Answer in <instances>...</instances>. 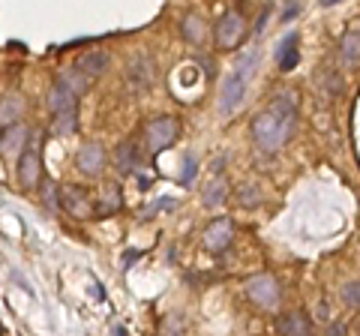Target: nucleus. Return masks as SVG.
I'll list each match as a JSON object with an SVG mask.
<instances>
[{"label": "nucleus", "mask_w": 360, "mask_h": 336, "mask_svg": "<svg viewBox=\"0 0 360 336\" xmlns=\"http://www.w3.org/2000/svg\"><path fill=\"white\" fill-rule=\"evenodd\" d=\"M297 115H300V99L295 91H279L262 115L252 120V141L258 144L262 153H276L283 144L295 136L297 129Z\"/></svg>", "instance_id": "obj_1"}, {"label": "nucleus", "mask_w": 360, "mask_h": 336, "mask_svg": "<svg viewBox=\"0 0 360 336\" xmlns=\"http://www.w3.org/2000/svg\"><path fill=\"white\" fill-rule=\"evenodd\" d=\"M258 49H246L243 54H238L231 63L229 75L222 78V87H219V115L222 117H231L234 111H240L246 96H250V84H252V75L258 70Z\"/></svg>", "instance_id": "obj_2"}, {"label": "nucleus", "mask_w": 360, "mask_h": 336, "mask_svg": "<svg viewBox=\"0 0 360 336\" xmlns=\"http://www.w3.org/2000/svg\"><path fill=\"white\" fill-rule=\"evenodd\" d=\"M246 37V18L238 13V9H229L222 13L219 21L213 25V42H217L219 51H234Z\"/></svg>", "instance_id": "obj_3"}, {"label": "nucleus", "mask_w": 360, "mask_h": 336, "mask_svg": "<svg viewBox=\"0 0 360 336\" xmlns=\"http://www.w3.org/2000/svg\"><path fill=\"white\" fill-rule=\"evenodd\" d=\"M180 136V123L172 115H160V117H150L148 127H144V144H148L150 153H162L168 150Z\"/></svg>", "instance_id": "obj_4"}, {"label": "nucleus", "mask_w": 360, "mask_h": 336, "mask_svg": "<svg viewBox=\"0 0 360 336\" xmlns=\"http://www.w3.org/2000/svg\"><path fill=\"white\" fill-rule=\"evenodd\" d=\"M246 297L264 309H276L279 300H283V288H279V283L274 276L262 273V276H252L250 283H246Z\"/></svg>", "instance_id": "obj_5"}, {"label": "nucleus", "mask_w": 360, "mask_h": 336, "mask_svg": "<svg viewBox=\"0 0 360 336\" xmlns=\"http://www.w3.org/2000/svg\"><path fill=\"white\" fill-rule=\"evenodd\" d=\"M234 240V222L229 217H219V219H213L210 226L205 228V238H201V243H205V250L213 252V255H219L225 252L231 246Z\"/></svg>", "instance_id": "obj_6"}, {"label": "nucleus", "mask_w": 360, "mask_h": 336, "mask_svg": "<svg viewBox=\"0 0 360 336\" xmlns=\"http://www.w3.org/2000/svg\"><path fill=\"white\" fill-rule=\"evenodd\" d=\"M18 181L25 189H37L42 183V160L37 148H25L18 156Z\"/></svg>", "instance_id": "obj_7"}, {"label": "nucleus", "mask_w": 360, "mask_h": 336, "mask_svg": "<svg viewBox=\"0 0 360 336\" xmlns=\"http://www.w3.org/2000/svg\"><path fill=\"white\" fill-rule=\"evenodd\" d=\"M60 207L70 217H75V219L94 217V201H90L87 189H82V186H66L63 189V198H60Z\"/></svg>", "instance_id": "obj_8"}, {"label": "nucleus", "mask_w": 360, "mask_h": 336, "mask_svg": "<svg viewBox=\"0 0 360 336\" xmlns=\"http://www.w3.org/2000/svg\"><path fill=\"white\" fill-rule=\"evenodd\" d=\"M75 168L84 177L103 174V168H105V150H103V144H96V141L84 144V148L78 150V156H75Z\"/></svg>", "instance_id": "obj_9"}, {"label": "nucleus", "mask_w": 360, "mask_h": 336, "mask_svg": "<svg viewBox=\"0 0 360 336\" xmlns=\"http://www.w3.org/2000/svg\"><path fill=\"white\" fill-rule=\"evenodd\" d=\"M300 33H285L283 42L276 46V66H279V72H291L295 66L300 63Z\"/></svg>", "instance_id": "obj_10"}, {"label": "nucleus", "mask_w": 360, "mask_h": 336, "mask_svg": "<svg viewBox=\"0 0 360 336\" xmlns=\"http://www.w3.org/2000/svg\"><path fill=\"white\" fill-rule=\"evenodd\" d=\"M127 82L132 84V91H144L153 82V60L148 54H139L129 66H127Z\"/></svg>", "instance_id": "obj_11"}, {"label": "nucleus", "mask_w": 360, "mask_h": 336, "mask_svg": "<svg viewBox=\"0 0 360 336\" xmlns=\"http://www.w3.org/2000/svg\"><path fill=\"white\" fill-rule=\"evenodd\" d=\"M75 70L84 72L87 78H103L111 70V58H108L105 51H84L82 58H78Z\"/></svg>", "instance_id": "obj_12"}, {"label": "nucleus", "mask_w": 360, "mask_h": 336, "mask_svg": "<svg viewBox=\"0 0 360 336\" xmlns=\"http://www.w3.org/2000/svg\"><path fill=\"white\" fill-rule=\"evenodd\" d=\"M276 330L283 333V336H309V333H312V321L303 316L300 309L283 312V316L276 318Z\"/></svg>", "instance_id": "obj_13"}, {"label": "nucleus", "mask_w": 360, "mask_h": 336, "mask_svg": "<svg viewBox=\"0 0 360 336\" xmlns=\"http://www.w3.org/2000/svg\"><path fill=\"white\" fill-rule=\"evenodd\" d=\"M340 63H342V70H348V72L360 66V33L357 30L342 33V39H340Z\"/></svg>", "instance_id": "obj_14"}, {"label": "nucleus", "mask_w": 360, "mask_h": 336, "mask_svg": "<svg viewBox=\"0 0 360 336\" xmlns=\"http://www.w3.org/2000/svg\"><path fill=\"white\" fill-rule=\"evenodd\" d=\"M180 37H184L189 46H205L207 42V21L195 13H189L184 21H180Z\"/></svg>", "instance_id": "obj_15"}, {"label": "nucleus", "mask_w": 360, "mask_h": 336, "mask_svg": "<svg viewBox=\"0 0 360 336\" xmlns=\"http://www.w3.org/2000/svg\"><path fill=\"white\" fill-rule=\"evenodd\" d=\"M141 162V153H139V144L135 141H120L117 150H115V168L120 174H132Z\"/></svg>", "instance_id": "obj_16"}, {"label": "nucleus", "mask_w": 360, "mask_h": 336, "mask_svg": "<svg viewBox=\"0 0 360 336\" xmlns=\"http://www.w3.org/2000/svg\"><path fill=\"white\" fill-rule=\"evenodd\" d=\"M49 108H51V111L78 108V91H72V87H70V84H66L63 78H60V82H58V84H54L51 91H49Z\"/></svg>", "instance_id": "obj_17"}, {"label": "nucleus", "mask_w": 360, "mask_h": 336, "mask_svg": "<svg viewBox=\"0 0 360 336\" xmlns=\"http://www.w3.org/2000/svg\"><path fill=\"white\" fill-rule=\"evenodd\" d=\"M120 207H123L120 186L111 183L103 189V195H99V201L94 205V217H115V214H120Z\"/></svg>", "instance_id": "obj_18"}, {"label": "nucleus", "mask_w": 360, "mask_h": 336, "mask_svg": "<svg viewBox=\"0 0 360 336\" xmlns=\"http://www.w3.org/2000/svg\"><path fill=\"white\" fill-rule=\"evenodd\" d=\"M315 84H319L321 96H328V99L342 96V75H340V72H333L330 66H321L319 75H315Z\"/></svg>", "instance_id": "obj_19"}, {"label": "nucleus", "mask_w": 360, "mask_h": 336, "mask_svg": "<svg viewBox=\"0 0 360 336\" xmlns=\"http://www.w3.org/2000/svg\"><path fill=\"white\" fill-rule=\"evenodd\" d=\"M78 129V108H66V111H54V120H51V132L54 136H72Z\"/></svg>", "instance_id": "obj_20"}, {"label": "nucleus", "mask_w": 360, "mask_h": 336, "mask_svg": "<svg viewBox=\"0 0 360 336\" xmlns=\"http://www.w3.org/2000/svg\"><path fill=\"white\" fill-rule=\"evenodd\" d=\"M229 181L225 177H217V181H210L207 189H205V195H201V201H205V207H219L225 198H229Z\"/></svg>", "instance_id": "obj_21"}, {"label": "nucleus", "mask_w": 360, "mask_h": 336, "mask_svg": "<svg viewBox=\"0 0 360 336\" xmlns=\"http://www.w3.org/2000/svg\"><path fill=\"white\" fill-rule=\"evenodd\" d=\"M21 111H25V99L15 96V93L4 96V103H0V123H4V127H9V123H18Z\"/></svg>", "instance_id": "obj_22"}, {"label": "nucleus", "mask_w": 360, "mask_h": 336, "mask_svg": "<svg viewBox=\"0 0 360 336\" xmlns=\"http://www.w3.org/2000/svg\"><path fill=\"white\" fill-rule=\"evenodd\" d=\"M238 205L246 207V210L258 207V205H262V189H258L255 183H240L238 186Z\"/></svg>", "instance_id": "obj_23"}, {"label": "nucleus", "mask_w": 360, "mask_h": 336, "mask_svg": "<svg viewBox=\"0 0 360 336\" xmlns=\"http://www.w3.org/2000/svg\"><path fill=\"white\" fill-rule=\"evenodd\" d=\"M340 295H342V304L345 306H354V309L360 306V283H345Z\"/></svg>", "instance_id": "obj_24"}, {"label": "nucleus", "mask_w": 360, "mask_h": 336, "mask_svg": "<svg viewBox=\"0 0 360 336\" xmlns=\"http://www.w3.org/2000/svg\"><path fill=\"white\" fill-rule=\"evenodd\" d=\"M195 172H198L195 156H186V165H184V177H180V183L189 186V183H193V177H195Z\"/></svg>", "instance_id": "obj_25"}, {"label": "nucleus", "mask_w": 360, "mask_h": 336, "mask_svg": "<svg viewBox=\"0 0 360 336\" xmlns=\"http://www.w3.org/2000/svg\"><path fill=\"white\" fill-rule=\"evenodd\" d=\"M297 13H300V4H297V0H288V6H285V13L279 15V21H283V25H288V21L295 18Z\"/></svg>", "instance_id": "obj_26"}, {"label": "nucleus", "mask_w": 360, "mask_h": 336, "mask_svg": "<svg viewBox=\"0 0 360 336\" xmlns=\"http://www.w3.org/2000/svg\"><path fill=\"white\" fill-rule=\"evenodd\" d=\"M315 318H319V321H330V306L319 304V306H315Z\"/></svg>", "instance_id": "obj_27"}, {"label": "nucleus", "mask_w": 360, "mask_h": 336, "mask_svg": "<svg viewBox=\"0 0 360 336\" xmlns=\"http://www.w3.org/2000/svg\"><path fill=\"white\" fill-rule=\"evenodd\" d=\"M141 259V252L139 250H132V252H127V255H123V267H129L132 261H139Z\"/></svg>", "instance_id": "obj_28"}, {"label": "nucleus", "mask_w": 360, "mask_h": 336, "mask_svg": "<svg viewBox=\"0 0 360 336\" xmlns=\"http://www.w3.org/2000/svg\"><path fill=\"white\" fill-rule=\"evenodd\" d=\"M267 18H270V6L264 9V13H262V18H258V25H255V33H262V30L267 27Z\"/></svg>", "instance_id": "obj_29"}, {"label": "nucleus", "mask_w": 360, "mask_h": 336, "mask_svg": "<svg viewBox=\"0 0 360 336\" xmlns=\"http://www.w3.org/2000/svg\"><path fill=\"white\" fill-rule=\"evenodd\" d=\"M198 63H201V66H205V70H207V75H213V70H217V66H213V60H205V58H198Z\"/></svg>", "instance_id": "obj_30"}, {"label": "nucleus", "mask_w": 360, "mask_h": 336, "mask_svg": "<svg viewBox=\"0 0 360 336\" xmlns=\"http://www.w3.org/2000/svg\"><path fill=\"white\" fill-rule=\"evenodd\" d=\"M348 328H345V324H330V328H328V333H345Z\"/></svg>", "instance_id": "obj_31"}, {"label": "nucleus", "mask_w": 360, "mask_h": 336, "mask_svg": "<svg viewBox=\"0 0 360 336\" xmlns=\"http://www.w3.org/2000/svg\"><path fill=\"white\" fill-rule=\"evenodd\" d=\"M340 4V0H321V6H336Z\"/></svg>", "instance_id": "obj_32"}]
</instances>
